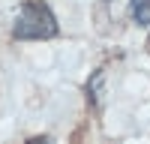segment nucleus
<instances>
[{
	"instance_id": "nucleus-1",
	"label": "nucleus",
	"mask_w": 150,
	"mask_h": 144,
	"mask_svg": "<svg viewBox=\"0 0 150 144\" xmlns=\"http://www.w3.org/2000/svg\"><path fill=\"white\" fill-rule=\"evenodd\" d=\"M12 36H15V39H51V36H57L54 12L45 3H39V0H27V3L21 6L18 18H15Z\"/></svg>"
},
{
	"instance_id": "nucleus-2",
	"label": "nucleus",
	"mask_w": 150,
	"mask_h": 144,
	"mask_svg": "<svg viewBox=\"0 0 150 144\" xmlns=\"http://www.w3.org/2000/svg\"><path fill=\"white\" fill-rule=\"evenodd\" d=\"M129 15H132V21H135V24L147 27V24H150V0H132Z\"/></svg>"
},
{
	"instance_id": "nucleus-3",
	"label": "nucleus",
	"mask_w": 150,
	"mask_h": 144,
	"mask_svg": "<svg viewBox=\"0 0 150 144\" xmlns=\"http://www.w3.org/2000/svg\"><path fill=\"white\" fill-rule=\"evenodd\" d=\"M27 144H51V138H48V135H36V138H30Z\"/></svg>"
},
{
	"instance_id": "nucleus-4",
	"label": "nucleus",
	"mask_w": 150,
	"mask_h": 144,
	"mask_svg": "<svg viewBox=\"0 0 150 144\" xmlns=\"http://www.w3.org/2000/svg\"><path fill=\"white\" fill-rule=\"evenodd\" d=\"M147 51H150V36H147Z\"/></svg>"
}]
</instances>
